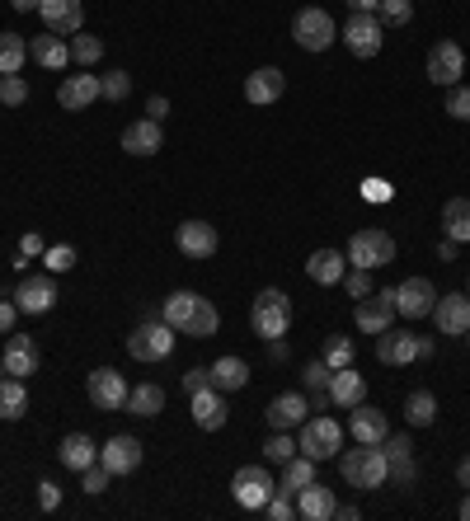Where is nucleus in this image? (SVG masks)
Wrapping results in <instances>:
<instances>
[{
  "mask_svg": "<svg viewBox=\"0 0 470 521\" xmlns=\"http://www.w3.org/2000/svg\"><path fill=\"white\" fill-rule=\"evenodd\" d=\"M160 320L170 324V329H179L184 338H212L221 329L217 306L198 292H170L165 306H160Z\"/></svg>",
  "mask_w": 470,
  "mask_h": 521,
  "instance_id": "f257e3e1",
  "label": "nucleus"
},
{
  "mask_svg": "<svg viewBox=\"0 0 470 521\" xmlns=\"http://www.w3.org/2000/svg\"><path fill=\"white\" fill-rule=\"evenodd\" d=\"M339 475L353 484V489H386L391 479V460H386V446H367L358 442L353 451H339Z\"/></svg>",
  "mask_w": 470,
  "mask_h": 521,
  "instance_id": "f03ea898",
  "label": "nucleus"
},
{
  "mask_svg": "<svg viewBox=\"0 0 470 521\" xmlns=\"http://www.w3.org/2000/svg\"><path fill=\"white\" fill-rule=\"evenodd\" d=\"M297 451L301 456H311L315 465H320V460H334L339 451H344V428H339V418H329V414L311 418L306 414L301 437H297Z\"/></svg>",
  "mask_w": 470,
  "mask_h": 521,
  "instance_id": "7ed1b4c3",
  "label": "nucleus"
},
{
  "mask_svg": "<svg viewBox=\"0 0 470 521\" xmlns=\"http://www.w3.org/2000/svg\"><path fill=\"white\" fill-rule=\"evenodd\" d=\"M250 324H254V334L264 338H282L287 329H292V301H287V292H278V287H268V292L254 296V306H250Z\"/></svg>",
  "mask_w": 470,
  "mask_h": 521,
  "instance_id": "20e7f679",
  "label": "nucleus"
},
{
  "mask_svg": "<svg viewBox=\"0 0 470 521\" xmlns=\"http://www.w3.org/2000/svg\"><path fill=\"white\" fill-rule=\"evenodd\" d=\"M179 343V329H170L165 320H141L132 334H127V353L137 362H165Z\"/></svg>",
  "mask_w": 470,
  "mask_h": 521,
  "instance_id": "39448f33",
  "label": "nucleus"
},
{
  "mask_svg": "<svg viewBox=\"0 0 470 521\" xmlns=\"http://www.w3.org/2000/svg\"><path fill=\"white\" fill-rule=\"evenodd\" d=\"M292 38H297V47H306V52H325V47L339 43V24H334L329 10L306 5V10H297V19H292Z\"/></svg>",
  "mask_w": 470,
  "mask_h": 521,
  "instance_id": "423d86ee",
  "label": "nucleus"
},
{
  "mask_svg": "<svg viewBox=\"0 0 470 521\" xmlns=\"http://www.w3.org/2000/svg\"><path fill=\"white\" fill-rule=\"evenodd\" d=\"M348 259H353V268H386V263H395V240L386 235V230L376 226H362L353 240H348Z\"/></svg>",
  "mask_w": 470,
  "mask_h": 521,
  "instance_id": "0eeeda50",
  "label": "nucleus"
},
{
  "mask_svg": "<svg viewBox=\"0 0 470 521\" xmlns=\"http://www.w3.org/2000/svg\"><path fill=\"white\" fill-rule=\"evenodd\" d=\"M339 38H344V47L353 52V57L372 62L376 52L386 47V24H381L376 15H348V24L339 29Z\"/></svg>",
  "mask_w": 470,
  "mask_h": 521,
  "instance_id": "6e6552de",
  "label": "nucleus"
},
{
  "mask_svg": "<svg viewBox=\"0 0 470 521\" xmlns=\"http://www.w3.org/2000/svg\"><path fill=\"white\" fill-rule=\"evenodd\" d=\"M273 475H268L264 465H240L231 479V493H235V503L245 507V512H264V503L273 498Z\"/></svg>",
  "mask_w": 470,
  "mask_h": 521,
  "instance_id": "1a4fd4ad",
  "label": "nucleus"
},
{
  "mask_svg": "<svg viewBox=\"0 0 470 521\" xmlns=\"http://www.w3.org/2000/svg\"><path fill=\"white\" fill-rule=\"evenodd\" d=\"M127 390H132V385L123 381V371H113V367L90 371V381H85V395H90V404H94V409H104V414H118V409H127Z\"/></svg>",
  "mask_w": 470,
  "mask_h": 521,
  "instance_id": "9d476101",
  "label": "nucleus"
},
{
  "mask_svg": "<svg viewBox=\"0 0 470 521\" xmlns=\"http://www.w3.org/2000/svg\"><path fill=\"white\" fill-rule=\"evenodd\" d=\"M461 76H466V52H461V43L442 38V43L428 47V80L433 85L452 90V85H461Z\"/></svg>",
  "mask_w": 470,
  "mask_h": 521,
  "instance_id": "9b49d317",
  "label": "nucleus"
},
{
  "mask_svg": "<svg viewBox=\"0 0 470 521\" xmlns=\"http://www.w3.org/2000/svg\"><path fill=\"white\" fill-rule=\"evenodd\" d=\"M0 362H5V376H38V367H43V348H38V338L29 334H5V353H0Z\"/></svg>",
  "mask_w": 470,
  "mask_h": 521,
  "instance_id": "f8f14e48",
  "label": "nucleus"
},
{
  "mask_svg": "<svg viewBox=\"0 0 470 521\" xmlns=\"http://www.w3.org/2000/svg\"><path fill=\"white\" fill-rule=\"evenodd\" d=\"M438 306V287L428 282V277H405L400 287H395V310L405 315V320H423V315H433Z\"/></svg>",
  "mask_w": 470,
  "mask_h": 521,
  "instance_id": "ddd939ff",
  "label": "nucleus"
},
{
  "mask_svg": "<svg viewBox=\"0 0 470 521\" xmlns=\"http://www.w3.org/2000/svg\"><path fill=\"white\" fill-rule=\"evenodd\" d=\"M15 306H19V315H47V310L57 306V282H52V273L24 277L15 287Z\"/></svg>",
  "mask_w": 470,
  "mask_h": 521,
  "instance_id": "4468645a",
  "label": "nucleus"
},
{
  "mask_svg": "<svg viewBox=\"0 0 470 521\" xmlns=\"http://www.w3.org/2000/svg\"><path fill=\"white\" fill-rule=\"evenodd\" d=\"M193 404H188V414H193V423L203 432H221L226 428V418H231V404H226V390H217V385H207V390H198V395H188Z\"/></svg>",
  "mask_w": 470,
  "mask_h": 521,
  "instance_id": "2eb2a0df",
  "label": "nucleus"
},
{
  "mask_svg": "<svg viewBox=\"0 0 470 521\" xmlns=\"http://www.w3.org/2000/svg\"><path fill=\"white\" fill-rule=\"evenodd\" d=\"M376 362H386V367L419 362V334H409V329H381L376 334Z\"/></svg>",
  "mask_w": 470,
  "mask_h": 521,
  "instance_id": "dca6fc26",
  "label": "nucleus"
},
{
  "mask_svg": "<svg viewBox=\"0 0 470 521\" xmlns=\"http://www.w3.org/2000/svg\"><path fill=\"white\" fill-rule=\"evenodd\" d=\"M174 245H179V254H188V259H212L221 245V235L212 221H184V226L174 230Z\"/></svg>",
  "mask_w": 470,
  "mask_h": 521,
  "instance_id": "f3484780",
  "label": "nucleus"
},
{
  "mask_svg": "<svg viewBox=\"0 0 470 521\" xmlns=\"http://www.w3.org/2000/svg\"><path fill=\"white\" fill-rule=\"evenodd\" d=\"M395 315H400L395 310V287H386V292H372L367 301H358V315L353 320H358L362 334H381V329L395 324Z\"/></svg>",
  "mask_w": 470,
  "mask_h": 521,
  "instance_id": "a211bd4d",
  "label": "nucleus"
},
{
  "mask_svg": "<svg viewBox=\"0 0 470 521\" xmlns=\"http://www.w3.org/2000/svg\"><path fill=\"white\" fill-rule=\"evenodd\" d=\"M38 15H43L47 33H62V38L85 29V5L80 0H38Z\"/></svg>",
  "mask_w": 470,
  "mask_h": 521,
  "instance_id": "6ab92c4d",
  "label": "nucleus"
},
{
  "mask_svg": "<svg viewBox=\"0 0 470 521\" xmlns=\"http://www.w3.org/2000/svg\"><path fill=\"white\" fill-rule=\"evenodd\" d=\"M306 414H311V404H306V395H297V390L273 395V399H268V409H264V418H268V428H273V432L301 428V423H306Z\"/></svg>",
  "mask_w": 470,
  "mask_h": 521,
  "instance_id": "aec40b11",
  "label": "nucleus"
},
{
  "mask_svg": "<svg viewBox=\"0 0 470 521\" xmlns=\"http://www.w3.org/2000/svg\"><path fill=\"white\" fill-rule=\"evenodd\" d=\"M141 456H146V451H141L137 437H109V442L99 446V465H104L113 479H118V475H132V470L141 465Z\"/></svg>",
  "mask_w": 470,
  "mask_h": 521,
  "instance_id": "412c9836",
  "label": "nucleus"
},
{
  "mask_svg": "<svg viewBox=\"0 0 470 521\" xmlns=\"http://www.w3.org/2000/svg\"><path fill=\"white\" fill-rule=\"evenodd\" d=\"M348 437H353V442H367V446H381L386 437H391V428H386V414H381V409H372V404L362 399L358 409H348Z\"/></svg>",
  "mask_w": 470,
  "mask_h": 521,
  "instance_id": "4be33fe9",
  "label": "nucleus"
},
{
  "mask_svg": "<svg viewBox=\"0 0 470 521\" xmlns=\"http://www.w3.org/2000/svg\"><path fill=\"white\" fill-rule=\"evenodd\" d=\"M433 324H438L447 338H466L470 334V296H461V292L438 296V306H433Z\"/></svg>",
  "mask_w": 470,
  "mask_h": 521,
  "instance_id": "5701e85b",
  "label": "nucleus"
},
{
  "mask_svg": "<svg viewBox=\"0 0 470 521\" xmlns=\"http://www.w3.org/2000/svg\"><path fill=\"white\" fill-rule=\"evenodd\" d=\"M94 99H104V90H99V76H90V71H80V76H66L62 90H57V104H62L66 113H85Z\"/></svg>",
  "mask_w": 470,
  "mask_h": 521,
  "instance_id": "b1692460",
  "label": "nucleus"
},
{
  "mask_svg": "<svg viewBox=\"0 0 470 521\" xmlns=\"http://www.w3.org/2000/svg\"><path fill=\"white\" fill-rule=\"evenodd\" d=\"M123 151L127 155H160L165 151V132H160L156 118H137V123L123 127Z\"/></svg>",
  "mask_w": 470,
  "mask_h": 521,
  "instance_id": "393cba45",
  "label": "nucleus"
},
{
  "mask_svg": "<svg viewBox=\"0 0 470 521\" xmlns=\"http://www.w3.org/2000/svg\"><path fill=\"white\" fill-rule=\"evenodd\" d=\"M282 90H287V76H282L278 66H259L245 76V99L250 104H278Z\"/></svg>",
  "mask_w": 470,
  "mask_h": 521,
  "instance_id": "a878e982",
  "label": "nucleus"
},
{
  "mask_svg": "<svg viewBox=\"0 0 470 521\" xmlns=\"http://www.w3.org/2000/svg\"><path fill=\"white\" fill-rule=\"evenodd\" d=\"M29 57L47 71H66L71 66V38L62 33H43V38H29Z\"/></svg>",
  "mask_w": 470,
  "mask_h": 521,
  "instance_id": "bb28decb",
  "label": "nucleus"
},
{
  "mask_svg": "<svg viewBox=\"0 0 470 521\" xmlns=\"http://www.w3.org/2000/svg\"><path fill=\"white\" fill-rule=\"evenodd\" d=\"M348 273V259L339 249H315L311 259H306V277H311L315 287H339Z\"/></svg>",
  "mask_w": 470,
  "mask_h": 521,
  "instance_id": "cd10ccee",
  "label": "nucleus"
},
{
  "mask_svg": "<svg viewBox=\"0 0 470 521\" xmlns=\"http://www.w3.org/2000/svg\"><path fill=\"white\" fill-rule=\"evenodd\" d=\"M362 399H367V376H358L353 367H339L329 376V404H339V409H358Z\"/></svg>",
  "mask_w": 470,
  "mask_h": 521,
  "instance_id": "c85d7f7f",
  "label": "nucleus"
},
{
  "mask_svg": "<svg viewBox=\"0 0 470 521\" xmlns=\"http://www.w3.org/2000/svg\"><path fill=\"white\" fill-rule=\"evenodd\" d=\"M386 460H391V479L386 484H400V489H414V442L409 437H386Z\"/></svg>",
  "mask_w": 470,
  "mask_h": 521,
  "instance_id": "c756f323",
  "label": "nucleus"
},
{
  "mask_svg": "<svg viewBox=\"0 0 470 521\" xmlns=\"http://www.w3.org/2000/svg\"><path fill=\"white\" fill-rule=\"evenodd\" d=\"M57 460H62L66 470H90L94 460H99V446H94V437L90 432H66L62 437V446H57Z\"/></svg>",
  "mask_w": 470,
  "mask_h": 521,
  "instance_id": "7c9ffc66",
  "label": "nucleus"
},
{
  "mask_svg": "<svg viewBox=\"0 0 470 521\" xmlns=\"http://www.w3.org/2000/svg\"><path fill=\"white\" fill-rule=\"evenodd\" d=\"M334 512H339V503H334V489H325V484H306V489L297 493V517L329 521Z\"/></svg>",
  "mask_w": 470,
  "mask_h": 521,
  "instance_id": "2f4dec72",
  "label": "nucleus"
},
{
  "mask_svg": "<svg viewBox=\"0 0 470 521\" xmlns=\"http://www.w3.org/2000/svg\"><path fill=\"white\" fill-rule=\"evenodd\" d=\"M127 414L132 418H160L165 414V390L156 381H141L127 390Z\"/></svg>",
  "mask_w": 470,
  "mask_h": 521,
  "instance_id": "473e14b6",
  "label": "nucleus"
},
{
  "mask_svg": "<svg viewBox=\"0 0 470 521\" xmlns=\"http://www.w3.org/2000/svg\"><path fill=\"white\" fill-rule=\"evenodd\" d=\"M212 385L226 390V395L231 390H245L250 385V362L245 357H221V362H212Z\"/></svg>",
  "mask_w": 470,
  "mask_h": 521,
  "instance_id": "72a5a7b5",
  "label": "nucleus"
},
{
  "mask_svg": "<svg viewBox=\"0 0 470 521\" xmlns=\"http://www.w3.org/2000/svg\"><path fill=\"white\" fill-rule=\"evenodd\" d=\"M29 414V385L19 381V376H5L0 381V418L5 423H15V418Z\"/></svg>",
  "mask_w": 470,
  "mask_h": 521,
  "instance_id": "f704fd0d",
  "label": "nucleus"
},
{
  "mask_svg": "<svg viewBox=\"0 0 470 521\" xmlns=\"http://www.w3.org/2000/svg\"><path fill=\"white\" fill-rule=\"evenodd\" d=\"M442 226H447V240L466 245V240H470V198L442 202Z\"/></svg>",
  "mask_w": 470,
  "mask_h": 521,
  "instance_id": "c9c22d12",
  "label": "nucleus"
},
{
  "mask_svg": "<svg viewBox=\"0 0 470 521\" xmlns=\"http://www.w3.org/2000/svg\"><path fill=\"white\" fill-rule=\"evenodd\" d=\"M306 484H315V460H311V456H301V451H297V456L282 465V484H278V489L297 498V493L306 489Z\"/></svg>",
  "mask_w": 470,
  "mask_h": 521,
  "instance_id": "e433bc0d",
  "label": "nucleus"
},
{
  "mask_svg": "<svg viewBox=\"0 0 470 521\" xmlns=\"http://www.w3.org/2000/svg\"><path fill=\"white\" fill-rule=\"evenodd\" d=\"M29 62V38L19 33H0V76H19Z\"/></svg>",
  "mask_w": 470,
  "mask_h": 521,
  "instance_id": "4c0bfd02",
  "label": "nucleus"
},
{
  "mask_svg": "<svg viewBox=\"0 0 470 521\" xmlns=\"http://www.w3.org/2000/svg\"><path fill=\"white\" fill-rule=\"evenodd\" d=\"M405 418H409V428H433L438 423V399L428 395V390H414L405 399Z\"/></svg>",
  "mask_w": 470,
  "mask_h": 521,
  "instance_id": "58836bf2",
  "label": "nucleus"
},
{
  "mask_svg": "<svg viewBox=\"0 0 470 521\" xmlns=\"http://www.w3.org/2000/svg\"><path fill=\"white\" fill-rule=\"evenodd\" d=\"M71 62H76L80 71H90L94 62H104V38H90L85 29L71 33Z\"/></svg>",
  "mask_w": 470,
  "mask_h": 521,
  "instance_id": "ea45409f",
  "label": "nucleus"
},
{
  "mask_svg": "<svg viewBox=\"0 0 470 521\" xmlns=\"http://www.w3.org/2000/svg\"><path fill=\"white\" fill-rule=\"evenodd\" d=\"M353 357H358V348H353V338H348V334H329L325 338V367L329 371L353 367Z\"/></svg>",
  "mask_w": 470,
  "mask_h": 521,
  "instance_id": "a19ab883",
  "label": "nucleus"
},
{
  "mask_svg": "<svg viewBox=\"0 0 470 521\" xmlns=\"http://www.w3.org/2000/svg\"><path fill=\"white\" fill-rule=\"evenodd\" d=\"M376 19H381V24H391V29H405L409 19H414V0H381Z\"/></svg>",
  "mask_w": 470,
  "mask_h": 521,
  "instance_id": "79ce46f5",
  "label": "nucleus"
},
{
  "mask_svg": "<svg viewBox=\"0 0 470 521\" xmlns=\"http://www.w3.org/2000/svg\"><path fill=\"white\" fill-rule=\"evenodd\" d=\"M99 90H104L109 104H123L127 94H132V76L127 71H109V76H99Z\"/></svg>",
  "mask_w": 470,
  "mask_h": 521,
  "instance_id": "37998d69",
  "label": "nucleus"
},
{
  "mask_svg": "<svg viewBox=\"0 0 470 521\" xmlns=\"http://www.w3.org/2000/svg\"><path fill=\"white\" fill-rule=\"evenodd\" d=\"M24 99H29V80H24V76H0V104L19 108Z\"/></svg>",
  "mask_w": 470,
  "mask_h": 521,
  "instance_id": "c03bdc74",
  "label": "nucleus"
},
{
  "mask_svg": "<svg viewBox=\"0 0 470 521\" xmlns=\"http://www.w3.org/2000/svg\"><path fill=\"white\" fill-rule=\"evenodd\" d=\"M264 456L273 460V465H287V460L297 456V442H292L287 432H273V437H268V442H264Z\"/></svg>",
  "mask_w": 470,
  "mask_h": 521,
  "instance_id": "a18cd8bd",
  "label": "nucleus"
},
{
  "mask_svg": "<svg viewBox=\"0 0 470 521\" xmlns=\"http://www.w3.org/2000/svg\"><path fill=\"white\" fill-rule=\"evenodd\" d=\"M344 287H348L353 301H367V296L376 292V287H372V268H353V273H344Z\"/></svg>",
  "mask_w": 470,
  "mask_h": 521,
  "instance_id": "49530a36",
  "label": "nucleus"
},
{
  "mask_svg": "<svg viewBox=\"0 0 470 521\" xmlns=\"http://www.w3.org/2000/svg\"><path fill=\"white\" fill-rule=\"evenodd\" d=\"M447 113L456 123H470V85H452L447 90Z\"/></svg>",
  "mask_w": 470,
  "mask_h": 521,
  "instance_id": "de8ad7c7",
  "label": "nucleus"
},
{
  "mask_svg": "<svg viewBox=\"0 0 470 521\" xmlns=\"http://www.w3.org/2000/svg\"><path fill=\"white\" fill-rule=\"evenodd\" d=\"M43 263H47V273H66V268H76V249L52 245V249H43Z\"/></svg>",
  "mask_w": 470,
  "mask_h": 521,
  "instance_id": "09e8293b",
  "label": "nucleus"
},
{
  "mask_svg": "<svg viewBox=\"0 0 470 521\" xmlns=\"http://www.w3.org/2000/svg\"><path fill=\"white\" fill-rule=\"evenodd\" d=\"M264 512L273 521H292L297 517V503H292V493H282V489H273V498L264 503Z\"/></svg>",
  "mask_w": 470,
  "mask_h": 521,
  "instance_id": "8fccbe9b",
  "label": "nucleus"
},
{
  "mask_svg": "<svg viewBox=\"0 0 470 521\" xmlns=\"http://www.w3.org/2000/svg\"><path fill=\"white\" fill-rule=\"evenodd\" d=\"M109 484H113V475L104 470V465H99V460H94L90 470H80V489H85V493H104Z\"/></svg>",
  "mask_w": 470,
  "mask_h": 521,
  "instance_id": "3c124183",
  "label": "nucleus"
},
{
  "mask_svg": "<svg viewBox=\"0 0 470 521\" xmlns=\"http://www.w3.org/2000/svg\"><path fill=\"white\" fill-rule=\"evenodd\" d=\"M38 507H43V512H57V507H62V484H57V479H43V484H38Z\"/></svg>",
  "mask_w": 470,
  "mask_h": 521,
  "instance_id": "603ef678",
  "label": "nucleus"
},
{
  "mask_svg": "<svg viewBox=\"0 0 470 521\" xmlns=\"http://www.w3.org/2000/svg\"><path fill=\"white\" fill-rule=\"evenodd\" d=\"M362 198H367V202H391L395 188L386 184V179H362Z\"/></svg>",
  "mask_w": 470,
  "mask_h": 521,
  "instance_id": "864d4df0",
  "label": "nucleus"
},
{
  "mask_svg": "<svg viewBox=\"0 0 470 521\" xmlns=\"http://www.w3.org/2000/svg\"><path fill=\"white\" fill-rule=\"evenodd\" d=\"M212 385V367H188L184 371V390L188 395H198V390H207Z\"/></svg>",
  "mask_w": 470,
  "mask_h": 521,
  "instance_id": "5fc2aeb1",
  "label": "nucleus"
},
{
  "mask_svg": "<svg viewBox=\"0 0 470 521\" xmlns=\"http://www.w3.org/2000/svg\"><path fill=\"white\" fill-rule=\"evenodd\" d=\"M15 320H19L15 296H0V338H5V334H15Z\"/></svg>",
  "mask_w": 470,
  "mask_h": 521,
  "instance_id": "6e6d98bb",
  "label": "nucleus"
},
{
  "mask_svg": "<svg viewBox=\"0 0 470 521\" xmlns=\"http://www.w3.org/2000/svg\"><path fill=\"white\" fill-rule=\"evenodd\" d=\"M165 113H170V99H165V94H151V99H146V118L165 123Z\"/></svg>",
  "mask_w": 470,
  "mask_h": 521,
  "instance_id": "4d7b16f0",
  "label": "nucleus"
},
{
  "mask_svg": "<svg viewBox=\"0 0 470 521\" xmlns=\"http://www.w3.org/2000/svg\"><path fill=\"white\" fill-rule=\"evenodd\" d=\"M19 249H24V259L43 254V235H24V240H19Z\"/></svg>",
  "mask_w": 470,
  "mask_h": 521,
  "instance_id": "13d9d810",
  "label": "nucleus"
},
{
  "mask_svg": "<svg viewBox=\"0 0 470 521\" xmlns=\"http://www.w3.org/2000/svg\"><path fill=\"white\" fill-rule=\"evenodd\" d=\"M348 10H353V15H376L381 0H348Z\"/></svg>",
  "mask_w": 470,
  "mask_h": 521,
  "instance_id": "bf43d9fd",
  "label": "nucleus"
},
{
  "mask_svg": "<svg viewBox=\"0 0 470 521\" xmlns=\"http://www.w3.org/2000/svg\"><path fill=\"white\" fill-rule=\"evenodd\" d=\"M456 484H461V489H470V451L461 456V465H456Z\"/></svg>",
  "mask_w": 470,
  "mask_h": 521,
  "instance_id": "052dcab7",
  "label": "nucleus"
},
{
  "mask_svg": "<svg viewBox=\"0 0 470 521\" xmlns=\"http://www.w3.org/2000/svg\"><path fill=\"white\" fill-rule=\"evenodd\" d=\"M438 259H456V240H442V245H438Z\"/></svg>",
  "mask_w": 470,
  "mask_h": 521,
  "instance_id": "680f3d73",
  "label": "nucleus"
},
{
  "mask_svg": "<svg viewBox=\"0 0 470 521\" xmlns=\"http://www.w3.org/2000/svg\"><path fill=\"white\" fill-rule=\"evenodd\" d=\"M10 5H15L19 15H29V10H38V0H10Z\"/></svg>",
  "mask_w": 470,
  "mask_h": 521,
  "instance_id": "e2e57ef3",
  "label": "nucleus"
},
{
  "mask_svg": "<svg viewBox=\"0 0 470 521\" xmlns=\"http://www.w3.org/2000/svg\"><path fill=\"white\" fill-rule=\"evenodd\" d=\"M461 521H470V489H466V498H461Z\"/></svg>",
  "mask_w": 470,
  "mask_h": 521,
  "instance_id": "0e129e2a",
  "label": "nucleus"
},
{
  "mask_svg": "<svg viewBox=\"0 0 470 521\" xmlns=\"http://www.w3.org/2000/svg\"><path fill=\"white\" fill-rule=\"evenodd\" d=\"M0 381H5V362H0Z\"/></svg>",
  "mask_w": 470,
  "mask_h": 521,
  "instance_id": "69168bd1",
  "label": "nucleus"
},
{
  "mask_svg": "<svg viewBox=\"0 0 470 521\" xmlns=\"http://www.w3.org/2000/svg\"><path fill=\"white\" fill-rule=\"evenodd\" d=\"M466 343H470V334H466Z\"/></svg>",
  "mask_w": 470,
  "mask_h": 521,
  "instance_id": "338daca9",
  "label": "nucleus"
},
{
  "mask_svg": "<svg viewBox=\"0 0 470 521\" xmlns=\"http://www.w3.org/2000/svg\"><path fill=\"white\" fill-rule=\"evenodd\" d=\"M466 296H470V287H466Z\"/></svg>",
  "mask_w": 470,
  "mask_h": 521,
  "instance_id": "774afa93",
  "label": "nucleus"
}]
</instances>
